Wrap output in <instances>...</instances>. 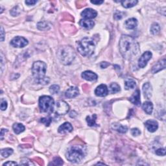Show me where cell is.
I'll use <instances>...</instances> for the list:
<instances>
[{
  "instance_id": "44dd1931",
  "label": "cell",
  "mask_w": 166,
  "mask_h": 166,
  "mask_svg": "<svg viewBox=\"0 0 166 166\" xmlns=\"http://www.w3.org/2000/svg\"><path fill=\"white\" fill-rule=\"evenodd\" d=\"M144 110L147 114H151L153 110V104L150 101H146L142 105Z\"/></svg>"
},
{
  "instance_id": "cb8c5ba5",
  "label": "cell",
  "mask_w": 166,
  "mask_h": 166,
  "mask_svg": "<svg viewBox=\"0 0 166 166\" xmlns=\"http://www.w3.org/2000/svg\"><path fill=\"white\" fill-rule=\"evenodd\" d=\"M113 128L120 133H125L127 131V127L126 126H123L120 124L115 123L113 125Z\"/></svg>"
},
{
  "instance_id": "7402d4cb",
  "label": "cell",
  "mask_w": 166,
  "mask_h": 166,
  "mask_svg": "<svg viewBox=\"0 0 166 166\" xmlns=\"http://www.w3.org/2000/svg\"><path fill=\"white\" fill-rule=\"evenodd\" d=\"M123 7L125 8H131L135 6L138 3L137 0H124L121 1Z\"/></svg>"
},
{
  "instance_id": "7c38bea8",
  "label": "cell",
  "mask_w": 166,
  "mask_h": 166,
  "mask_svg": "<svg viewBox=\"0 0 166 166\" xmlns=\"http://www.w3.org/2000/svg\"><path fill=\"white\" fill-rule=\"evenodd\" d=\"M145 125L147 129L151 132H155L158 127V123L155 120L147 121L145 123Z\"/></svg>"
},
{
  "instance_id": "5bb4252c",
  "label": "cell",
  "mask_w": 166,
  "mask_h": 166,
  "mask_svg": "<svg viewBox=\"0 0 166 166\" xmlns=\"http://www.w3.org/2000/svg\"><path fill=\"white\" fill-rule=\"evenodd\" d=\"M82 77L86 81H93L97 79V75L91 71H85L81 75Z\"/></svg>"
},
{
  "instance_id": "d6a6232c",
  "label": "cell",
  "mask_w": 166,
  "mask_h": 166,
  "mask_svg": "<svg viewBox=\"0 0 166 166\" xmlns=\"http://www.w3.org/2000/svg\"><path fill=\"white\" fill-rule=\"evenodd\" d=\"M20 164L23 165H34V164L28 158H23L20 162Z\"/></svg>"
},
{
  "instance_id": "ffe728a7",
  "label": "cell",
  "mask_w": 166,
  "mask_h": 166,
  "mask_svg": "<svg viewBox=\"0 0 166 166\" xmlns=\"http://www.w3.org/2000/svg\"><path fill=\"white\" fill-rule=\"evenodd\" d=\"M79 24L81 27H83L85 29H90L93 27L95 25V23L93 22V21L89 20H81L79 22Z\"/></svg>"
},
{
  "instance_id": "60d3db41",
  "label": "cell",
  "mask_w": 166,
  "mask_h": 166,
  "mask_svg": "<svg viewBox=\"0 0 166 166\" xmlns=\"http://www.w3.org/2000/svg\"><path fill=\"white\" fill-rule=\"evenodd\" d=\"M5 38V32H4V29L3 27H1V41L3 42Z\"/></svg>"
},
{
  "instance_id": "ab89813d",
  "label": "cell",
  "mask_w": 166,
  "mask_h": 166,
  "mask_svg": "<svg viewBox=\"0 0 166 166\" xmlns=\"http://www.w3.org/2000/svg\"><path fill=\"white\" fill-rule=\"evenodd\" d=\"M37 3V1H34V0H29V1H25V3L27 5H34L35 3Z\"/></svg>"
},
{
  "instance_id": "d590c367",
  "label": "cell",
  "mask_w": 166,
  "mask_h": 166,
  "mask_svg": "<svg viewBox=\"0 0 166 166\" xmlns=\"http://www.w3.org/2000/svg\"><path fill=\"white\" fill-rule=\"evenodd\" d=\"M7 108V102L6 101L5 99H1V110H5Z\"/></svg>"
},
{
  "instance_id": "6da1fadb",
  "label": "cell",
  "mask_w": 166,
  "mask_h": 166,
  "mask_svg": "<svg viewBox=\"0 0 166 166\" xmlns=\"http://www.w3.org/2000/svg\"><path fill=\"white\" fill-rule=\"evenodd\" d=\"M120 51L124 58L130 60L139 53V44L132 36L122 35L120 40Z\"/></svg>"
},
{
  "instance_id": "484cf974",
  "label": "cell",
  "mask_w": 166,
  "mask_h": 166,
  "mask_svg": "<svg viewBox=\"0 0 166 166\" xmlns=\"http://www.w3.org/2000/svg\"><path fill=\"white\" fill-rule=\"evenodd\" d=\"M37 27L39 30L41 31H47L50 29V25L49 23L46 22H40L38 23L37 25Z\"/></svg>"
},
{
  "instance_id": "1f68e13d",
  "label": "cell",
  "mask_w": 166,
  "mask_h": 166,
  "mask_svg": "<svg viewBox=\"0 0 166 166\" xmlns=\"http://www.w3.org/2000/svg\"><path fill=\"white\" fill-rule=\"evenodd\" d=\"M64 162H63V160L60 158L58 157H55L53 160V163H50V165H62Z\"/></svg>"
},
{
  "instance_id": "52a82bcc",
  "label": "cell",
  "mask_w": 166,
  "mask_h": 166,
  "mask_svg": "<svg viewBox=\"0 0 166 166\" xmlns=\"http://www.w3.org/2000/svg\"><path fill=\"white\" fill-rule=\"evenodd\" d=\"M69 106L68 104L64 101H59L57 103L55 106L56 113L58 115H64L69 111Z\"/></svg>"
},
{
  "instance_id": "ac0fdd59",
  "label": "cell",
  "mask_w": 166,
  "mask_h": 166,
  "mask_svg": "<svg viewBox=\"0 0 166 166\" xmlns=\"http://www.w3.org/2000/svg\"><path fill=\"white\" fill-rule=\"evenodd\" d=\"M130 101L135 105L140 106L141 104V101H140V92L139 90H136L133 95L130 98Z\"/></svg>"
},
{
  "instance_id": "f1b7e54d",
  "label": "cell",
  "mask_w": 166,
  "mask_h": 166,
  "mask_svg": "<svg viewBox=\"0 0 166 166\" xmlns=\"http://www.w3.org/2000/svg\"><path fill=\"white\" fill-rule=\"evenodd\" d=\"M13 153V149L11 148L3 149L1 151V155L3 158H7L9 156Z\"/></svg>"
},
{
  "instance_id": "e0dca14e",
  "label": "cell",
  "mask_w": 166,
  "mask_h": 166,
  "mask_svg": "<svg viewBox=\"0 0 166 166\" xmlns=\"http://www.w3.org/2000/svg\"><path fill=\"white\" fill-rule=\"evenodd\" d=\"M143 92L144 94V97L147 99H149L152 96V86L149 83H145L143 85Z\"/></svg>"
},
{
  "instance_id": "8d00e7d4",
  "label": "cell",
  "mask_w": 166,
  "mask_h": 166,
  "mask_svg": "<svg viewBox=\"0 0 166 166\" xmlns=\"http://www.w3.org/2000/svg\"><path fill=\"white\" fill-rule=\"evenodd\" d=\"M156 154L158 156H165V149L164 148H160L156 151Z\"/></svg>"
},
{
  "instance_id": "74e56055",
  "label": "cell",
  "mask_w": 166,
  "mask_h": 166,
  "mask_svg": "<svg viewBox=\"0 0 166 166\" xmlns=\"http://www.w3.org/2000/svg\"><path fill=\"white\" fill-rule=\"evenodd\" d=\"M131 133L133 136H138L140 134V130L138 129V128H132L131 130Z\"/></svg>"
},
{
  "instance_id": "ee69618b",
  "label": "cell",
  "mask_w": 166,
  "mask_h": 166,
  "mask_svg": "<svg viewBox=\"0 0 166 166\" xmlns=\"http://www.w3.org/2000/svg\"><path fill=\"white\" fill-rule=\"evenodd\" d=\"M5 132H7V130L3 129V128H2L1 130V140H3V136H4Z\"/></svg>"
},
{
  "instance_id": "9a60e30c",
  "label": "cell",
  "mask_w": 166,
  "mask_h": 166,
  "mask_svg": "<svg viewBox=\"0 0 166 166\" xmlns=\"http://www.w3.org/2000/svg\"><path fill=\"white\" fill-rule=\"evenodd\" d=\"M73 130V127L72 125L68 122H66L63 123L62 125H60L58 128V131L61 134H64V133L70 132Z\"/></svg>"
},
{
  "instance_id": "836d02e7",
  "label": "cell",
  "mask_w": 166,
  "mask_h": 166,
  "mask_svg": "<svg viewBox=\"0 0 166 166\" xmlns=\"http://www.w3.org/2000/svg\"><path fill=\"white\" fill-rule=\"evenodd\" d=\"M40 121L42 123H44L46 126H48L50 125L51 121H52V118H50V117H48V118H42Z\"/></svg>"
},
{
  "instance_id": "8992f818",
  "label": "cell",
  "mask_w": 166,
  "mask_h": 166,
  "mask_svg": "<svg viewBox=\"0 0 166 166\" xmlns=\"http://www.w3.org/2000/svg\"><path fill=\"white\" fill-rule=\"evenodd\" d=\"M47 69V65L45 62L37 61L34 62L32 67V72L34 77L36 81L45 78V75Z\"/></svg>"
},
{
  "instance_id": "8fae6325",
  "label": "cell",
  "mask_w": 166,
  "mask_h": 166,
  "mask_svg": "<svg viewBox=\"0 0 166 166\" xmlns=\"http://www.w3.org/2000/svg\"><path fill=\"white\" fill-rule=\"evenodd\" d=\"M108 90L107 86L105 85H101L97 86L95 90V93L97 96L99 97H104L108 94Z\"/></svg>"
},
{
  "instance_id": "7bdbcfd3",
  "label": "cell",
  "mask_w": 166,
  "mask_h": 166,
  "mask_svg": "<svg viewBox=\"0 0 166 166\" xmlns=\"http://www.w3.org/2000/svg\"><path fill=\"white\" fill-rule=\"evenodd\" d=\"M103 1H91V3L95 5H100L103 3Z\"/></svg>"
},
{
  "instance_id": "f546056e",
  "label": "cell",
  "mask_w": 166,
  "mask_h": 166,
  "mask_svg": "<svg viewBox=\"0 0 166 166\" xmlns=\"http://www.w3.org/2000/svg\"><path fill=\"white\" fill-rule=\"evenodd\" d=\"M160 31V27L157 23H154L151 25V32L153 34H157Z\"/></svg>"
},
{
  "instance_id": "4316f807",
  "label": "cell",
  "mask_w": 166,
  "mask_h": 166,
  "mask_svg": "<svg viewBox=\"0 0 166 166\" xmlns=\"http://www.w3.org/2000/svg\"><path fill=\"white\" fill-rule=\"evenodd\" d=\"M136 85V84L135 81L133 79H128L125 82V88L126 90L134 88Z\"/></svg>"
},
{
  "instance_id": "3957f363",
  "label": "cell",
  "mask_w": 166,
  "mask_h": 166,
  "mask_svg": "<svg viewBox=\"0 0 166 166\" xmlns=\"http://www.w3.org/2000/svg\"><path fill=\"white\" fill-rule=\"evenodd\" d=\"M85 149L81 145H73L70 147L66 153V158L73 163L80 162L85 158Z\"/></svg>"
},
{
  "instance_id": "d4e9b609",
  "label": "cell",
  "mask_w": 166,
  "mask_h": 166,
  "mask_svg": "<svg viewBox=\"0 0 166 166\" xmlns=\"http://www.w3.org/2000/svg\"><path fill=\"white\" fill-rule=\"evenodd\" d=\"M96 119H97L96 114H93L92 116L86 117V121H87L88 125L90 126V127H93V126H95V125H96V124H95Z\"/></svg>"
},
{
  "instance_id": "b9f144b4",
  "label": "cell",
  "mask_w": 166,
  "mask_h": 166,
  "mask_svg": "<svg viewBox=\"0 0 166 166\" xmlns=\"http://www.w3.org/2000/svg\"><path fill=\"white\" fill-rule=\"evenodd\" d=\"M18 165V164H17V163L15 162H7L3 163V165Z\"/></svg>"
},
{
  "instance_id": "d6986e66",
  "label": "cell",
  "mask_w": 166,
  "mask_h": 166,
  "mask_svg": "<svg viewBox=\"0 0 166 166\" xmlns=\"http://www.w3.org/2000/svg\"><path fill=\"white\" fill-rule=\"evenodd\" d=\"M125 25L128 29H134L138 25V21L136 18H130L125 21Z\"/></svg>"
},
{
  "instance_id": "e575fe53",
  "label": "cell",
  "mask_w": 166,
  "mask_h": 166,
  "mask_svg": "<svg viewBox=\"0 0 166 166\" xmlns=\"http://www.w3.org/2000/svg\"><path fill=\"white\" fill-rule=\"evenodd\" d=\"M125 13H122V12H116V13L114 14V19L116 20H119L122 19V18L124 16Z\"/></svg>"
},
{
  "instance_id": "603a6c76",
  "label": "cell",
  "mask_w": 166,
  "mask_h": 166,
  "mask_svg": "<svg viewBox=\"0 0 166 166\" xmlns=\"http://www.w3.org/2000/svg\"><path fill=\"white\" fill-rule=\"evenodd\" d=\"M13 130L16 134H19L25 130V127L21 123H15L13 126Z\"/></svg>"
},
{
  "instance_id": "7a4b0ae2",
  "label": "cell",
  "mask_w": 166,
  "mask_h": 166,
  "mask_svg": "<svg viewBox=\"0 0 166 166\" xmlns=\"http://www.w3.org/2000/svg\"><path fill=\"white\" fill-rule=\"evenodd\" d=\"M95 43L92 38L85 37L77 44V50L84 57H89L94 52Z\"/></svg>"
},
{
  "instance_id": "30bf717a",
  "label": "cell",
  "mask_w": 166,
  "mask_h": 166,
  "mask_svg": "<svg viewBox=\"0 0 166 166\" xmlns=\"http://www.w3.org/2000/svg\"><path fill=\"white\" fill-rule=\"evenodd\" d=\"M97 13L92 9H86L81 13V16L86 20L92 19L97 16Z\"/></svg>"
},
{
  "instance_id": "83f0119b",
  "label": "cell",
  "mask_w": 166,
  "mask_h": 166,
  "mask_svg": "<svg viewBox=\"0 0 166 166\" xmlns=\"http://www.w3.org/2000/svg\"><path fill=\"white\" fill-rule=\"evenodd\" d=\"M120 91V86L116 83H112L110 85V92L111 93H116Z\"/></svg>"
},
{
  "instance_id": "2e32d148",
  "label": "cell",
  "mask_w": 166,
  "mask_h": 166,
  "mask_svg": "<svg viewBox=\"0 0 166 166\" xmlns=\"http://www.w3.org/2000/svg\"><path fill=\"white\" fill-rule=\"evenodd\" d=\"M165 59L163 58V59L160 60V61L156 63L155 66L153 67L151 71L153 73H157L158 71H160V70L165 69Z\"/></svg>"
},
{
  "instance_id": "ba28073f",
  "label": "cell",
  "mask_w": 166,
  "mask_h": 166,
  "mask_svg": "<svg viewBox=\"0 0 166 166\" xmlns=\"http://www.w3.org/2000/svg\"><path fill=\"white\" fill-rule=\"evenodd\" d=\"M28 44V41L23 37L16 36L12 40L11 45L15 48H23Z\"/></svg>"
},
{
  "instance_id": "277c9868",
  "label": "cell",
  "mask_w": 166,
  "mask_h": 166,
  "mask_svg": "<svg viewBox=\"0 0 166 166\" xmlns=\"http://www.w3.org/2000/svg\"><path fill=\"white\" fill-rule=\"evenodd\" d=\"M57 56L63 64L69 65L74 60L75 57V53L71 47L63 46L58 50Z\"/></svg>"
},
{
  "instance_id": "9c48e42d",
  "label": "cell",
  "mask_w": 166,
  "mask_h": 166,
  "mask_svg": "<svg viewBox=\"0 0 166 166\" xmlns=\"http://www.w3.org/2000/svg\"><path fill=\"white\" fill-rule=\"evenodd\" d=\"M152 57V53L150 51H146L143 55L141 56V57L138 60V66L141 68H144L146 66L147 62L151 59Z\"/></svg>"
},
{
  "instance_id": "5b68a950",
  "label": "cell",
  "mask_w": 166,
  "mask_h": 166,
  "mask_svg": "<svg viewBox=\"0 0 166 166\" xmlns=\"http://www.w3.org/2000/svg\"><path fill=\"white\" fill-rule=\"evenodd\" d=\"M39 107L41 112L51 113L53 111L55 107L54 100L50 96H42L39 99Z\"/></svg>"
},
{
  "instance_id": "4fadbf2b",
  "label": "cell",
  "mask_w": 166,
  "mask_h": 166,
  "mask_svg": "<svg viewBox=\"0 0 166 166\" xmlns=\"http://www.w3.org/2000/svg\"><path fill=\"white\" fill-rule=\"evenodd\" d=\"M79 89L75 86H71L65 92V96L68 99H72L79 95Z\"/></svg>"
},
{
  "instance_id": "f6af8a7d",
  "label": "cell",
  "mask_w": 166,
  "mask_h": 166,
  "mask_svg": "<svg viewBox=\"0 0 166 166\" xmlns=\"http://www.w3.org/2000/svg\"><path fill=\"white\" fill-rule=\"evenodd\" d=\"M96 165H104V163H101V162H99V163H97Z\"/></svg>"
},
{
  "instance_id": "f35d334b",
  "label": "cell",
  "mask_w": 166,
  "mask_h": 166,
  "mask_svg": "<svg viewBox=\"0 0 166 166\" xmlns=\"http://www.w3.org/2000/svg\"><path fill=\"white\" fill-rule=\"evenodd\" d=\"M108 66H110V64L107 62H103L100 64V66L101 68H106Z\"/></svg>"
},
{
  "instance_id": "4dcf8cb0",
  "label": "cell",
  "mask_w": 166,
  "mask_h": 166,
  "mask_svg": "<svg viewBox=\"0 0 166 166\" xmlns=\"http://www.w3.org/2000/svg\"><path fill=\"white\" fill-rule=\"evenodd\" d=\"M60 90V87L58 85H52L50 88V93H52V94H56V93H58L59 92Z\"/></svg>"
}]
</instances>
